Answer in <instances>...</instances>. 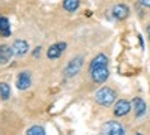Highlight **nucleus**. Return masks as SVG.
I'll list each match as a JSON object with an SVG mask.
<instances>
[{"label":"nucleus","mask_w":150,"mask_h":135,"mask_svg":"<svg viewBox=\"0 0 150 135\" xmlns=\"http://www.w3.org/2000/svg\"><path fill=\"white\" fill-rule=\"evenodd\" d=\"M116 98H117V93L114 89H111V87H102V89H99L95 95V101L99 104V105H102V107H110L112 105V102L116 101Z\"/></svg>","instance_id":"1"},{"label":"nucleus","mask_w":150,"mask_h":135,"mask_svg":"<svg viewBox=\"0 0 150 135\" xmlns=\"http://www.w3.org/2000/svg\"><path fill=\"white\" fill-rule=\"evenodd\" d=\"M83 62H84V59L81 56H77V57H74L72 60H69V63L68 66L65 68V77L66 78H71V77H75L77 74L80 72V69L83 68Z\"/></svg>","instance_id":"2"},{"label":"nucleus","mask_w":150,"mask_h":135,"mask_svg":"<svg viewBox=\"0 0 150 135\" xmlns=\"http://www.w3.org/2000/svg\"><path fill=\"white\" fill-rule=\"evenodd\" d=\"M101 132L105 134V135H123L125 134V128L119 123V122L108 120V122H105V123L102 125Z\"/></svg>","instance_id":"3"},{"label":"nucleus","mask_w":150,"mask_h":135,"mask_svg":"<svg viewBox=\"0 0 150 135\" xmlns=\"http://www.w3.org/2000/svg\"><path fill=\"white\" fill-rule=\"evenodd\" d=\"M90 75H92V80L98 84H102L108 80L110 77V71L107 66H102V68H96L93 71H90Z\"/></svg>","instance_id":"4"},{"label":"nucleus","mask_w":150,"mask_h":135,"mask_svg":"<svg viewBox=\"0 0 150 135\" xmlns=\"http://www.w3.org/2000/svg\"><path fill=\"white\" fill-rule=\"evenodd\" d=\"M111 14H112V17H114L116 20L123 21V20H126L129 17V8L125 5V3H117V5L112 6Z\"/></svg>","instance_id":"5"},{"label":"nucleus","mask_w":150,"mask_h":135,"mask_svg":"<svg viewBox=\"0 0 150 135\" xmlns=\"http://www.w3.org/2000/svg\"><path fill=\"white\" fill-rule=\"evenodd\" d=\"M32 86V75L30 72L24 71V72H20L18 77H17V87L18 90H27Z\"/></svg>","instance_id":"6"},{"label":"nucleus","mask_w":150,"mask_h":135,"mask_svg":"<svg viewBox=\"0 0 150 135\" xmlns=\"http://www.w3.org/2000/svg\"><path fill=\"white\" fill-rule=\"evenodd\" d=\"M65 50H66V44H65V42L53 44V45L47 50V57H48V59H59L62 54L65 53Z\"/></svg>","instance_id":"7"},{"label":"nucleus","mask_w":150,"mask_h":135,"mask_svg":"<svg viewBox=\"0 0 150 135\" xmlns=\"http://www.w3.org/2000/svg\"><path fill=\"white\" fill-rule=\"evenodd\" d=\"M27 51H29V42L27 41H24V39L14 41V44H12V53H14V56L21 57L24 54H27Z\"/></svg>","instance_id":"8"},{"label":"nucleus","mask_w":150,"mask_h":135,"mask_svg":"<svg viewBox=\"0 0 150 135\" xmlns=\"http://www.w3.org/2000/svg\"><path fill=\"white\" fill-rule=\"evenodd\" d=\"M131 111V104L128 101H125V99H120L116 102L114 105V116L116 117H123V116H126L128 113Z\"/></svg>","instance_id":"9"},{"label":"nucleus","mask_w":150,"mask_h":135,"mask_svg":"<svg viewBox=\"0 0 150 135\" xmlns=\"http://www.w3.org/2000/svg\"><path fill=\"white\" fill-rule=\"evenodd\" d=\"M132 105H134V113L137 117H143L146 114V102L141 98H134Z\"/></svg>","instance_id":"10"},{"label":"nucleus","mask_w":150,"mask_h":135,"mask_svg":"<svg viewBox=\"0 0 150 135\" xmlns=\"http://www.w3.org/2000/svg\"><path fill=\"white\" fill-rule=\"evenodd\" d=\"M12 56H14V53H12V47L0 45V65H6L11 60Z\"/></svg>","instance_id":"11"},{"label":"nucleus","mask_w":150,"mask_h":135,"mask_svg":"<svg viewBox=\"0 0 150 135\" xmlns=\"http://www.w3.org/2000/svg\"><path fill=\"white\" fill-rule=\"evenodd\" d=\"M108 65V57L105 54H98L92 62H90V66H89V71H93L96 68H102V66H107Z\"/></svg>","instance_id":"12"},{"label":"nucleus","mask_w":150,"mask_h":135,"mask_svg":"<svg viewBox=\"0 0 150 135\" xmlns=\"http://www.w3.org/2000/svg\"><path fill=\"white\" fill-rule=\"evenodd\" d=\"M80 2L81 0H63V9L72 14V12H75L80 8Z\"/></svg>","instance_id":"13"},{"label":"nucleus","mask_w":150,"mask_h":135,"mask_svg":"<svg viewBox=\"0 0 150 135\" xmlns=\"http://www.w3.org/2000/svg\"><path fill=\"white\" fill-rule=\"evenodd\" d=\"M0 35H2L3 38L11 36V24H9V20L6 17H3L2 21H0Z\"/></svg>","instance_id":"14"},{"label":"nucleus","mask_w":150,"mask_h":135,"mask_svg":"<svg viewBox=\"0 0 150 135\" xmlns=\"http://www.w3.org/2000/svg\"><path fill=\"white\" fill-rule=\"evenodd\" d=\"M9 95H11V87L8 83H0V98L3 101L9 99Z\"/></svg>","instance_id":"15"},{"label":"nucleus","mask_w":150,"mask_h":135,"mask_svg":"<svg viewBox=\"0 0 150 135\" xmlns=\"http://www.w3.org/2000/svg\"><path fill=\"white\" fill-rule=\"evenodd\" d=\"M27 135H45V129L42 126H32L26 132Z\"/></svg>","instance_id":"16"},{"label":"nucleus","mask_w":150,"mask_h":135,"mask_svg":"<svg viewBox=\"0 0 150 135\" xmlns=\"http://www.w3.org/2000/svg\"><path fill=\"white\" fill-rule=\"evenodd\" d=\"M141 6H146V8H150V0H138Z\"/></svg>","instance_id":"17"},{"label":"nucleus","mask_w":150,"mask_h":135,"mask_svg":"<svg viewBox=\"0 0 150 135\" xmlns=\"http://www.w3.org/2000/svg\"><path fill=\"white\" fill-rule=\"evenodd\" d=\"M41 50H42V48H41V47H38V48H36V50L33 51V57H38V56H39V53H41Z\"/></svg>","instance_id":"18"},{"label":"nucleus","mask_w":150,"mask_h":135,"mask_svg":"<svg viewBox=\"0 0 150 135\" xmlns=\"http://www.w3.org/2000/svg\"><path fill=\"white\" fill-rule=\"evenodd\" d=\"M147 36H149V41H150V23L147 24Z\"/></svg>","instance_id":"19"},{"label":"nucleus","mask_w":150,"mask_h":135,"mask_svg":"<svg viewBox=\"0 0 150 135\" xmlns=\"http://www.w3.org/2000/svg\"><path fill=\"white\" fill-rule=\"evenodd\" d=\"M2 18H3V17H2V15H0V21H2Z\"/></svg>","instance_id":"20"}]
</instances>
